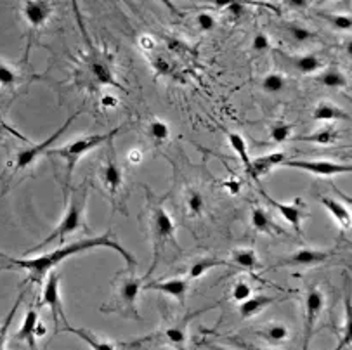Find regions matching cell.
Segmentation results:
<instances>
[{"mask_svg": "<svg viewBox=\"0 0 352 350\" xmlns=\"http://www.w3.org/2000/svg\"><path fill=\"white\" fill-rule=\"evenodd\" d=\"M197 25L201 32L208 33V32H212V30H215L217 21H215V18L210 14V12H200V14L197 16Z\"/></svg>", "mask_w": 352, "mask_h": 350, "instance_id": "40", "label": "cell"}, {"mask_svg": "<svg viewBox=\"0 0 352 350\" xmlns=\"http://www.w3.org/2000/svg\"><path fill=\"white\" fill-rule=\"evenodd\" d=\"M148 135L156 144H164L170 139V127L164 120L155 118L148 123Z\"/></svg>", "mask_w": 352, "mask_h": 350, "instance_id": "32", "label": "cell"}, {"mask_svg": "<svg viewBox=\"0 0 352 350\" xmlns=\"http://www.w3.org/2000/svg\"><path fill=\"white\" fill-rule=\"evenodd\" d=\"M101 105L104 106V108H115V106L118 105V99H116L115 96H109V94H106L104 98L101 99Z\"/></svg>", "mask_w": 352, "mask_h": 350, "instance_id": "47", "label": "cell"}, {"mask_svg": "<svg viewBox=\"0 0 352 350\" xmlns=\"http://www.w3.org/2000/svg\"><path fill=\"white\" fill-rule=\"evenodd\" d=\"M226 340H228L229 343H232L234 347H238L240 350H267V349H262V347L254 345V343L245 342V340L238 338V336H226Z\"/></svg>", "mask_w": 352, "mask_h": 350, "instance_id": "42", "label": "cell"}, {"mask_svg": "<svg viewBox=\"0 0 352 350\" xmlns=\"http://www.w3.org/2000/svg\"><path fill=\"white\" fill-rule=\"evenodd\" d=\"M250 226L254 231L261 232V234H271L276 236L285 232L276 222L272 221V217L265 212V208L262 206H254L250 212Z\"/></svg>", "mask_w": 352, "mask_h": 350, "instance_id": "19", "label": "cell"}, {"mask_svg": "<svg viewBox=\"0 0 352 350\" xmlns=\"http://www.w3.org/2000/svg\"><path fill=\"white\" fill-rule=\"evenodd\" d=\"M229 262L245 271H254L258 267V255L254 248H234L229 253Z\"/></svg>", "mask_w": 352, "mask_h": 350, "instance_id": "28", "label": "cell"}, {"mask_svg": "<svg viewBox=\"0 0 352 350\" xmlns=\"http://www.w3.org/2000/svg\"><path fill=\"white\" fill-rule=\"evenodd\" d=\"M186 210L191 217H201V213L205 212V198L200 191L189 189L186 196Z\"/></svg>", "mask_w": 352, "mask_h": 350, "instance_id": "33", "label": "cell"}, {"mask_svg": "<svg viewBox=\"0 0 352 350\" xmlns=\"http://www.w3.org/2000/svg\"><path fill=\"white\" fill-rule=\"evenodd\" d=\"M261 195L264 196L265 201H267L271 206H274V208L278 210V213L283 217L285 221H287L288 224H290L292 228H294L295 231L300 234L302 222H304V219L307 217V205H305L304 199L294 198L292 201H278V199H274L272 196H269L265 191H261Z\"/></svg>", "mask_w": 352, "mask_h": 350, "instance_id": "12", "label": "cell"}, {"mask_svg": "<svg viewBox=\"0 0 352 350\" xmlns=\"http://www.w3.org/2000/svg\"><path fill=\"white\" fill-rule=\"evenodd\" d=\"M290 61H292V66H294L300 75H309V76H314L316 73H320L324 66L323 59L316 54L294 56V58H290Z\"/></svg>", "mask_w": 352, "mask_h": 350, "instance_id": "25", "label": "cell"}, {"mask_svg": "<svg viewBox=\"0 0 352 350\" xmlns=\"http://www.w3.org/2000/svg\"><path fill=\"white\" fill-rule=\"evenodd\" d=\"M45 333H47V328H45L44 322H42L41 319H38V322H36V328H35V335H36V338H44Z\"/></svg>", "mask_w": 352, "mask_h": 350, "instance_id": "48", "label": "cell"}, {"mask_svg": "<svg viewBox=\"0 0 352 350\" xmlns=\"http://www.w3.org/2000/svg\"><path fill=\"white\" fill-rule=\"evenodd\" d=\"M18 82H19V75L16 73V69L11 68L8 63L0 59V87H4V89H12Z\"/></svg>", "mask_w": 352, "mask_h": 350, "instance_id": "36", "label": "cell"}, {"mask_svg": "<svg viewBox=\"0 0 352 350\" xmlns=\"http://www.w3.org/2000/svg\"><path fill=\"white\" fill-rule=\"evenodd\" d=\"M314 80L320 85L327 87V89H338V91H342V89H347L349 87L347 75L344 72H340V69H321L320 73L314 75Z\"/></svg>", "mask_w": 352, "mask_h": 350, "instance_id": "26", "label": "cell"}, {"mask_svg": "<svg viewBox=\"0 0 352 350\" xmlns=\"http://www.w3.org/2000/svg\"><path fill=\"white\" fill-rule=\"evenodd\" d=\"M160 338L174 350H188V319L179 325L168 326L162 331Z\"/></svg>", "mask_w": 352, "mask_h": 350, "instance_id": "21", "label": "cell"}, {"mask_svg": "<svg viewBox=\"0 0 352 350\" xmlns=\"http://www.w3.org/2000/svg\"><path fill=\"white\" fill-rule=\"evenodd\" d=\"M285 160L288 158H287V153L283 151H272V153H267V155L257 156V158L252 160L248 175H250L252 179H255V181H258L261 177H265L267 173H271L274 168L281 166V163H283Z\"/></svg>", "mask_w": 352, "mask_h": 350, "instance_id": "14", "label": "cell"}, {"mask_svg": "<svg viewBox=\"0 0 352 350\" xmlns=\"http://www.w3.org/2000/svg\"><path fill=\"white\" fill-rule=\"evenodd\" d=\"M8 132H11L12 135H14V138H19V139H23V141L26 142V139L23 138V135H19L18 132H16L14 129H11V127L8 125V123H4V122H0V138H4V135H8Z\"/></svg>", "mask_w": 352, "mask_h": 350, "instance_id": "45", "label": "cell"}, {"mask_svg": "<svg viewBox=\"0 0 352 350\" xmlns=\"http://www.w3.org/2000/svg\"><path fill=\"white\" fill-rule=\"evenodd\" d=\"M142 289L160 292L164 293V295L170 296V298H175L177 302H182L189 293V279H184V278L162 279V281L148 283V285L142 286Z\"/></svg>", "mask_w": 352, "mask_h": 350, "instance_id": "13", "label": "cell"}, {"mask_svg": "<svg viewBox=\"0 0 352 350\" xmlns=\"http://www.w3.org/2000/svg\"><path fill=\"white\" fill-rule=\"evenodd\" d=\"M108 153H106V160H104V165L101 166L99 170V177H101L102 182V188L104 191L108 193L109 198L115 201L116 196L120 195L122 188H124V173H122L120 165L116 163L115 158V151H113V146L111 141L108 142Z\"/></svg>", "mask_w": 352, "mask_h": 350, "instance_id": "11", "label": "cell"}, {"mask_svg": "<svg viewBox=\"0 0 352 350\" xmlns=\"http://www.w3.org/2000/svg\"><path fill=\"white\" fill-rule=\"evenodd\" d=\"M38 311H36L35 305H30V309L26 311L25 319H23V325L18 331L12 335V340L14 342H21L28 347V350H38L36 349V335H35V328L36 322H38Z\"/></svg>", "mask_w": 352, "mask_h": 350, "instance_id": "15", "label": "cell"}, {"mask_svg": "<svg viewBox=\"0 0 352 350\" xmlns=\"http://www.w3.org/2000/svg\"><path fill=\"white\" fill-rule=\"evenodd\" d=\"M204 347L208 350H231V349H228V347H222V345H219V343H212V342H205Z\"/></svg>", "mask_w": 352, "mask_h": 350, "instance_id": "51", "label": "cell"}, {"mask_svg": "<svg viewBox=\"0 0 352 350\" xmlns=\"http://www.w3.org/2000/svg\"><path fill=\"white\" fill-rule=\"evenodd\" d=\"M26 293L23 292L21 295H19V298L16 300V303L12 305L11 312L8 314V319H6L2 325H0V350H6V345H8V331H9V326H11L12 319H14V314L18 312V307H19V303H21V300L25 298Z\"/></svg>", "mask_w": 352, "mask_h": 350, "instance_id": "37", "label": "cell"}, {"mask_svg": "<svg viewBox=\"0 0 352 350\" xmlns=\"http://www.w3.org/2000/svg\"><path fill=\"white\" fill-rule=\"evenodd\" d=\"M340 139V132L333 125H324L307 135H295V141L311 142L316 146H333Z\"/></svg>", "mask_w": 352, "mask_h": 350, "instance_id": "22", "label": "cell"}, {"mask_svg": "<svg viewBox=\"0 0 352 350\" xmlns=\"http://www.w3.org/2000/svg\"><path fill=\"white\" fill-rule=\"evenodd\" d=\"M252 49L255 52H265V51H271V40L265 33L258 32L257 35L254 36V42H252Z\"/></svg>", "mask_w": 352, "mask_h": 350, "instance_id": "41", "label": "cell"}, {"mask_svg": "<svg viewBox=\"0 0 352 350\" xmlns=\"http://www.w3.org/2000/svg\"><path fill=\"white\" fill-rule=\"evenodd\" d=\"M274 302V298L269 295H262V293H257V295H252L250 298H247L245 302H241L238 305V312H240L241 319H254L255 316L261 314L265 307H269L271 303Z\"/></svg>", "mask_w": 352, "mask_h": 350, "instance_id": "23", "label": "cell"}, {"mask_svg": "<svg viewBox=\"0 0 352 350\" xmlns=\"http://www.w3.org/2000/svg\"><path fill=\"white\" fill-rule=\"evenodd\" d=\"M309 0H287V4L294 9H302L307 6Z\"/></svg>", "mask_w": 352, "mask_h": 350, "instance_id": "49", "label": "cell"}, {"mask_svg": "<svg viewBox=\"0 0 352 350\" xmlns=\"http://www.w3.org/2000/svg\"><path fill=\"white\" fill-rule=\"evenodd\" d=\"M252 295H254V288H252V285L245 278H240L236 283H234V285H232L231 302H234L240 305L241 302H245L247 298H250Z\"/></svg>", "mask_w": 352, "mask_h": 350, "instance_id": "34", "label": "cell"}, {"mask_svg": "<svg viewBox=\"0 0 352 350\" xmlns=\"http://www.w3.org/2000/svg\"><path fill=\"white\" fill-rule=\"evenodd\" d=\"M41 305H45V307L51 311L54 328L56 331L59 333V329H61V321L66 322V316L65 311H63L61 300V272L51 271L45 276L44 283H42Z\"/></svg>", "mask_w": 352, "mask_h": 350, "instance_id": "9", "label": "cell"}, {"mask_svg": "<svg viewBox=\"0 0 352 350\" xmlns=\"http://www.w3.org/2000/svg\"><path fill=\"white\" fill-rule=\"evenodd\" d=\"M224 11H228V14L231 16V18L238 19L243 16L245 8H243V4H241V0H234V2H232V4H229Z\"/></svg>", "mask_w": 352, "mask_h": 350, "instance_id": "43", "label": "cell"}, {"mask_svg": "<svg viewBox=\"0 0 352 350\" xmlns=\"http://www.w3.org/2000/svg\"><path fill=\"white\" fill-rule=\"evenodd\" d=\"M122 130V127H116V129L109 130V132H104V134H89L84 135V138H78L75 141L68 142V144L61 146V148H51L47 151L49 156H59L63 162L66 163V188L72 182V175L75 166L78 165L82 158L85 155H89L94 149L101 148V146L108 144L113 138H115L118 132Z\"/></svg>", "mask_w": 352, "mask_h": 350, "instance_id": "3", "label": "cell"}, {"mask_svg": "<svg viewBox=\"0 0 352 350\" xmlns=\"http://www.w3.org/2000/svg\"><path fill=\"white\" fill-rule=\"evenodd\" d=\"M320 203L328 210V213L331 215L335 224H337L342 231L344 232L351 231V226H352L351 212H349V208L340 201V199L330 198V196H321Z\"/></svg>", "mask_w": 352, "mask_h": 350, "instance_id": "17", "label": "cell"}, {"mask_svg": "<svg viewBox=\"0 0 352 350\" xmlns=\"http://www.w3.org/2000/svg\"><path fill=\"white\" fill-rule=\"evenodd\" d=\"M4 256H6V255H4V253H0V259H4Z\"/></svg>", "mask_w": 352, "mask_h": 350, "instance_id": "54", "label": "cell"}, {"mask_svg": "<svg viewBox=\"0 0 352 350\" xmlns=\"http://www.w3.org/2000/svg\"><path fill=\"white\" fill-rule=\"evenodd\" d=\"M327 307V296L320 286H309L304 296V338H302V350H309L311 338L314 335L318 321Z\"/></svg>", "mask_w": 352, "mask_h": 350, "instance_id": "7", "label": "cell"}, {"mask_svg": "<svg viewBox=\"0 0 352 350\" xmlns=\"http://www.w3.org/2000/svg\"><path fill=\"white\" fill-rule=\"evenodd\" d=\"M288 33H290V36L295 42H309V40L314 39V33L309 28H305V26L298 25V23L288 25Z\"/></svg>", "mask_w": 352, "mask_h": 350, "instance_id": "38", "label": "cell"}, {"mask_svg": "<svg viewBox=\"0 0 352 350\" xmlns=\"http://www.w3.org/2000/svg\"><path fill=\"white\" fill-rule=\"evenodd\" d=\"M335 252L331 250H316V248H300L294 252L292 255L281 259L278 264L272 265L271 269H280V267H316V265L324 264Z\"/></svg>", "mask_w": 352, "mask_h": 350, "instance_id": "10", "label": "cell"}, {"mask_svg": "<svg viewBox=\"0 0 352 350\" xmlns=\"http://www.w3.org/2000/svg\"><path fill=\"white\" fill-rule=\"evenodd\" d=\"M142 156H144V155H142L141 149L135 148V149H131V151H129L127 160H129V162H131V163H134V165H139V163L142 162Z\"/></svg>", "mask_w": 352, "mask_h": 350, "instance_id": "46", "label": "cell"}, {"mask_svg": "<svg viewBox=\"0 0 352 350\" xmlns=\"http://www.w3.org/2000/svg\"><path fill=\"white\" fill-rule=\"evenodd\" d=\"M144 279L138 278L135 274L122 276L116 283V289L113 298L109 300L108 305L101 307L102 312H116V314L124 316L127 319H135L141 321V314L138 311V298L139 293L142 292Z\"/></svg>", "mask_w": 352, "mask_h": 350, "instance_id": "4", "label": "cell"}, {"mask_svg": "<svg viewBox=\"0 0 352 350\" xmlns=\"http://www.w3.org/2000/svg\"><path fill=\"white\" fill-rule=\"evenodd\" d=\"M281 166L297 168L320 179H331L337 177V175H347L352 172L351 163L333 162V160H285Z\"/></svg>", "mask_w": 352, "mask_h": 350, "instance_id": "8", "label": "cell"}, {"mask_svg": "<svg viewBox=\"0 0 352 350\" xmlns=\"http://www.w3.org/2000/svg\"><path fill=\"white\" fill-rule=\"evenodd\" d=\"M312 120L321 123H333L340 120H351V115L333 102L320 101L312 109Z\"/></svg>", "mask_w": 352, "mask_h": 350, "instance_id": "20", "label": "cell"}, {"mask_svg": "<svg viewBox=\"0 0 352 350\" xmlns=\"http://www.w3.org/2000/svg\"><path fill=\"white\" fill-rule=\"evenodd\" d=\"M261 89L265 94H280L287 89V78H285L283 73L271 72L264 75L261 82Z\"/></svg>", "mask_w": 352, "mask_h": 350, "instance_id": "30", "label": "cell"}, {"mask_svg": "<svg viewBox=\"0 0 352 350\" xmlns=\"http://www.w3.org/2000/svg\"><path fill=\"white\" fill-rule=\"evenodd\" d=\"M257 336L262 338L264 342L271 343V345H280L290 338V329L283 322H269V325L262 326L257 329Z\"/></svg>", "mask_w": 352, "mask_h": 350, "instance_id": "24", "label": "cell"}, {"mask_svg": "<svg viewBox=\"0 0 352 350\" xmlns=\"http://www.w3.org/2000/svg\"><path fill=\"white\" fill-rule=\"evenodd\" d=\"M228 142H229V148L236 153V156L240 158V162H241V165H243L245 172H247V173L250 172L252 158H250V155H248V146H247V141H245L243 135L238 134V132H229Z\"/></svg>", "mask_w": 352, "mask_h": 350, "instance_id": "29", "label": "cell"}, {"mask_svg": "<svg viewBox=\"0 0 352 350\" xmlns=\"http://www.w3.org/2000/svg\"><path fill=\"white\" fill-rule=\"evenodd\" d=\"M158 2H162V4H164L165 8L168 9V11L174 12V14H179L177 9H175V6H174V2H172V0H158Z\"/></svg>", "mask_w": 352, "mask_h": 350, "instance_id": "53", "label": "cell"}, {"mask_svg": "<svg viewBox=\"0 0 352 350\" xmlns=\"http://www.w3.org/2000/svg\"><path fill=\"white\" fill-rule=\"evenodd\" d=\"M76 116H80V111H76L75 115H69L68 118L65 120V123H63L61 127H58V129H56L54 132H52V134L45 139V141H42L41 144H33V146H30V148H25V149H21V151L16 153L14 160H12V173H19V172H25V170L32 168V166L38 162V158H41V156L47 155V151L51 149V146L54 144V142L58 141L63 134H65L66 130H68V127L72 125V122L76 118Z\"/></svg>", "mask_w": 352, "mask_h": 350, "instance_id": "6", "label": "cell"}, {"mask_svg": "<svg viewBox=\"0 0 352 350\" xmlns=\"http://www.w3.org/2000/svg\"><path fill=\"white\" fill-rule=\"evenodd\" d=\"M222 265H228V262L222 259H215V256H200V259L195 260L191 264V267H189L188 278L195 281V279L204 278L207 272L214 271V269L217 267H222Z\"/></svg>", "mask_w": 352, "mask_h": 350, "instance_id": "27", "label": "cell"}, {"mask_svg": "<svg viewBox=\"0 0 352 350\" xmlns=\"http://www.w3.org/2000/svg\"><path fill=\"white\" fill-rule=\"evenodd\" d=\"M294 138V125L287 122H274L269 129V139L272 144H285Z\"/></svg>", "mask_w": 352, "mask_h": 350, "instance_id": "31", "label": "cell"}, {"mask_svg": "<svg viewBox=\"0 0 352 350\" xmlns=\"http://www.w3.org/2000/svg\"><path fill=\"white\" fill-rule=\"evenodd\" d=\"M234 0H214V4L217 9H226L229 4H232Z\"/></svg>", "mask_w": 352, "mask_h": 350, "instance_id": "52", "label": "cell"}, {"mask_svg": "<svg viewBox=\"0 0 352 350\" xmlns=\"http://www.w3.org/2000/svg\"><path fill=\"white\" fill-rule=\"evenodd\" d=\"M226 188H228L229 193H232V195H236L238 189H241V184H240V182L231 181V182H228V184H226Z\"/></svg>", "mask_w": 352, "mask_h": 350, "instance_id": "50", "label": "cell"}, {"mask_svg": "<svg viewBox=\"0 0 352 350\" xmlns=\"http://www.w3.org/2000/svg\"><path fill=\"white\" fill-rule=\"evenodd\" d=\"M345 305V314H344V335L340 336V343L335 347L333 350H344L351 345V329H352V322H351V300H349V295H345L344 300Z\"/></svg>", "mask_w": 352, "mask_h": 350, "instance_id": "35", "label": "cell"}, {"mask_svg": "<svg viewBox=\"0 0 352 350\" xmlns=\"http://www.w3.org/2000/svg\"><path fill=\"white\" fill-rule=\"evenodd\" d=\"M87 198H89V188L85 182L80 186V188L73 189L72 198L68 199V208H66L63 221L59 222L58 228H56L47 238L42 239V241L32 250V253L38 252V250L45 248V246L52 245V243H61L63 245V239H65L66 236L73 234V232H76L82 228L85 229L84 213H85V203H87Z\"/></svg>", "mask_w": 352, "mask_h": 350, "instance_id": "2", "label": "cell"}, {"mask_svg": "<svg viewBox=\"0 0 352 350\" xmlns=\"http://www.w3.org/2000/svg\"><path fill=\"white\" fill-rule=\"evenodd\" d=\"M23 14L32 28H38L47 23L49 16H51V6L45 0H25Z\"/></svg>", "mask_w": 352, "mask_h": 350, "instance_id": "18", "label": "cell"}, {"mask_svg": "<svg viewBox=\"0 0 352 350\" xmlns=\"http://www.w3.org/2000/svg\"><path fill=\"white\" fill-rule=\"evenodd\" d=\"M98 248L115 250V252L127 262L129 267L134 269L135 265H138V260L134 259V255L129 253L120 243L116 241V239L111 238V231H106L102 236H94V238L59 245L56 250L41 253V255L32 256V259H11V256H4V260H8L9 265H0V269H23V271L28 274L30 283L42 285L45 276L51 271H54V269L58 267L61 262H65L66 259H69V256L73 255H78V253L91 252V250Z\"/></svg>", "mask_w": 352, "mask_h": 350, "instance_id": "1", "label": "cell"}, {"mask_svg": "<svg viewBox=\"0 0 352 350\" xmlns=\"http://www.w3.org/2000/svg\"><path fill=\"white\" fill-rule=\"evenodd\" d=\"M327 19L333 28L342 30V32H349L352 28V19L347 14H330L327 16Z\"/></svg>", "mask_w": 352, "mask_h": 350, "instance_id": "39", "label": "cell"}, {"mask_svg": "<svg viewBox=\"0 0 352 350\" xmlns=\"http://www.w3.org/2000/svg\"><path fill=\"white\" fill-rule=\"evenodd\" d=\"M59 331L72 333L76 338H80L91 350H118V345L113 343L111 340L101 338V336H98L96 333L89 331V329L85 328H72V326L68 325V321L65 322V328H61Z\"/></svg>", "mask_w": 352, "mask_h": 350, "instance_id": "16", "label": "cell"}, {"mask_svg": "<svg viewBox=\"0 0 352 350\" xmlns=\"http://www.w3.org/2000/svg\"><path fill=\"white\" fill-rule=\"evenodd\" d=\"M139 45H141V49H144V51H153L156 42L151 35H141L139 36Z\"/></svg>", "mask_w": 352, "mask_h": 350, "instance_id": "44", "label": "cell"}, {"mask_svg": "<svg viewBox=\"0 0 352 350\" xmlns=\"http://www.w3.org/2000/svg\"><path fill=\"white\" fill-rule=\"evenodd\" d=\"M151 229H153V265L149 269V272H153L155 265L158 264L160 255L164 253V250L167 248L168 243L175 241V222L170 217V213L165 210L164 205H155L151 208Z\"/></svg>", "mask_w": 352, "mask_h": 350, "instance_id": "5", "label": "cell"}]
</instances>
